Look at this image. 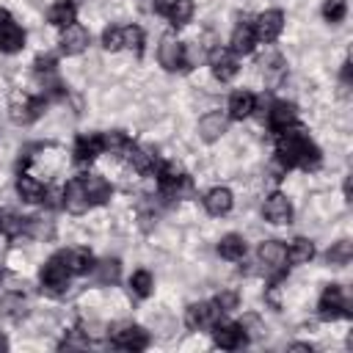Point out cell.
I'll use <instances>...</instances> for the list:
<instances>
[{
    "instance_id": "1",
    "label": "cell",
    "mask_w": 353,
    "mask_h": 353,
    "mask_svg": "<svg viewBox=\"0 0 353 353\" xmlns=\"http://www.w3.org/2000/svg\"><path fill=\"white\" fill-rule=\"evenodd\" d=\"M276 160L284 168H317L320 165V149L309 141V135L292 124L281 132H276Z\"/></svg>"
},
{
    "instance_id": "2",
    "label": "cell",
    "mask_w": 353,
    "mask_h": 353,
    "mask_svg": "<svg viewBox=\"0 0 353 353\" xmlns=\"http://www.w3.org/2000/svg\"><path fill=\"white\" fill-rule=\"evenodd\" d=\"M157 58H160V66H163L165 72H185V69H190V61H188L185 44H182L176 36H171V33L160 39Z\"/></svg>"
},
{
    "instance_id": "3",
    "label": "cell",
    "mask_w": 353,
    "mask_h": 353,
    "mask_svg": "<svg viewBox=\"0 0 353 353\" xmlns=\"http://www.w3.org/2000/svg\"><path fill=\"white\" fill-rule=\"evenodd\" d=\"M221 306L215 301H199V303H190L188 312H185V325L190 331H204V328H212L218 320H221Z\"/></svg>"
},
{
    "instance_id": "4",
    "label": "cell",
    "mask_w": 353,
    "mask_h": 353,
    "mask_svg": "<svg viewBox=\"0 0 353 353\" xmlns=\"http://www.w3.org/2000/svg\"><path fill=\"white\" fill-rule=\"evenodd\" d=\"M110 342L116 347H121V350H143L149 345V334L141 325L121 323V325H113L110 328Z\"/></svg>"
},
{
    "instance_id": "5",
    "label": "cell",
    "mask_w": 353,
    "mask_h": 353,
    "mask_svg": "<svg viewBox=\"0 0 353 353\" xmlns=\"http://www.w3.org/2000/svg\"><path fill=\"white\" fill-rule=\"evenodd\" d=\"M157 185H160V193H163V196L176 199L182 190L190 188V179L182 174L179 165H174V163H163V165L157 168Z\"/></svg>"
},
{
    "instance_id": "6",
    "label": "cell",
    "mask_w": 353,
    "mask_h": 353,
    "mask_svg": "<svg viewBox=\"0 0 353 353\" xmlns=\"http://www.w3.org/2000/svg\"><path fill=\"white\" fill-rule=\"evenodd\" d=\"M47 99L44 97H14L11 108H8V116L14 124H30L41 116Z\"/></svg>"
},
{
    "instance_id": "7",
    "label": "cell",
    "mask_w": 353,
    "mask_h": 353,
    "mask_svg": "<svg viewBox=\"0 0 353 353\" xmlns=\"http://www.w3.org/2000/svg\"><path fill=\"white\" fill-rule=\"evenodd\" d=\"M69 270H66V265H63V259L55 254L52 259H47V265L41 268V273H39V279H41V287L47 290V292H63L66 290V284H69Z\"/></svg>"
},
{
    "instance_id": "8",
    "label": "cell",
    "mask_w": 353,
    "mask_h": 353,
    "mask_svg": "<svg viewBox=\"0 0 353 353\" xmlns=\"http://www.w3.org/2000/svg\"><path fill=\"white\" fill-rule=\"evenodd\" d=\"M212 339H215V345L223 347V350H237V347H243V345L248 342L245 328H243L240 323H229V320H218V323L212 325Z\"/></svg>"
},
{
    "instance_id": "9",
    "label": "cell",
    "mask_w": 353,
    "mask_h": 353,
    "mask_svg": "<svg viewBox=\"0 0 353 353\" xmlns=\"http://www.w3.org/2000/svg\"><path fill=\"white\" fill-rule=\"evenodd\" d=\"M207 61H210L212 74H215L221 83H226V80H232V77L237 74V55H234L229 47H212V50L207 52Z\"/></svg>"
},
{
    "instance_id": "10",
    "label": "cell",
    "mask_w": 353,
    "mask_h": 353,
    "mask_svg": "<svg viewBox=\"0 0 353 353\" xmlns=\"http://www.w3.org/2000/svg\"><path fill=\"white\" fill-rule=\"evenodd\" d=\"M281 28H284V14H281L279 8H270V11L259 14V17H256V22H254L256 41H265V44L276 41V39H279V33H281Z\"/></svg>"
},
{
    "instance_id": "11",
    "label": "cell",
    "mask_w": 353,
    "mask_h": 353,
    "mask_svg": "<svg viewBox=\"0 0 353 353\" xmlns=\"http://www.w3.org/2000/svg\"><path fill=\"white\" fill-rule=\"evenodd\" d=\"M317 309H320V317H323V320H336V317H342V314H350V312L345 309V295H342V287H339V284H328V287L323 290Z\"/></svg>"
},
{
    "instance_id": "12",
    "label": "cell",
    "mask_w": 353,
    "mask_h": 353,
    "mask_svg": "<svg viewBox=\"0 0 353 353\" xmlns=\"http://www.w3.org/2000/svg\"><path fill=\"white\" fill-rule=\"evenodd\" d=\"M262 215H265L270 223H276V226L290 223V221H292V204H290V199H287L284 193H270V196L265 199V204H262Z\"/></svg>"
},
{
    "instance_id": "13",
    "label": "cell",
    "mask_w": 353,
    "mask_h": 353,
    "mask_svg": "<svg viewBox=\"0 0 353 353\" xmlns=\"http://www.w3.org/2000/svg\"><path fill=\"white\" fill-rule=\"evenodd\" d=\"M88 30L83 28V25H77V22H72V25H66L63 28V33H61V52L63 55H80L85 47H88Z\"/></svg>"
},
{
    "instance_id": "14",
    "label": "cell",
    "mask_w": 353,
    "mask_h": 353,
    "mask_svg": "<svg viewBox=\"0 0 353 353\" xmlns=\"http://www.w3.org/2000/svg\"><path fill=\"white\" fill-rule=\"evenodd\" d=\"M298 121V110H295V105L292 102H273L270 105V110H268V124H270V130L273 132H281V130H287V127H292Z\"/></svg>"
},
{
    "instance_id": "15",
    "label": "cell",
    "mask_w": 353,
    "mask_h": 353,
    "mask_svg": "<svg viewBox=\"0 0 353 353\" xmlns=\"http://www.w3.org/2000/svg\"><path fill=\"white\" fill-rule=\"evenodd\" d=\"M63 207H66V212H72V215H83V212L91 207V204H88V196H85V190H83L80 176H74V179L66 182V188H63Z\"/></svg>"
},
{
    "instance_id": "16",
    "label": "cell",
    "mask_w": 353,
    "mask_h": 353,
    "mask_svg": "<svg viewBox=\"0 0 353 353\" xmlns=\"http://www.w3.org/2000/svg\"><path fill=\"white\" fill-rule=\"evenodd\" d=\"M97 154H102V135L99 132H83L74 141V160L77 163H91L97 160Z\"/></svg>"
},
{
    "instance_id": "17",
    "label": "cell",
    "mask_w": 353,
    "mask_h": 353,
    "mask_svg": "<svg viewBox=\"0 0 353 353\" xmlns=\"http://www.w3.org/2000/svg\"><path fill=\"white\" fill-rule=\"evenodd\" d=\"M256 44V33H254V22H240L234 30H232V39H229V50L234 55H248Z\"/></svg>"
},
{
    "instance_id": "18",
    "label": "cell",
    "mask_w": 353,
    "mask_h": 353,
    "mask_svg": "<svg viewBox=\"0 0 353 353\" xmlns=\"http://www.w3.org/2000/svg\"><path fill=\"white\" fill-rule=\"evenodd\" d=\"M80 182H83V190H85L91 207L94 204H105L110 199V185H108L105 176H99V174H83Z\"/></svg>"
},
{
    "instance_id": "19",
    "label": "cell",
    "mask_w": 353,
    "mask_h": 353,
    "mask_svg": "<svg viewBox=\"0 0 353 353\" xmlns=\"http://www.w3.org/2000/svg\"><path fill=\"white\" fill-rule=\"evenodd\" d=\"M58 256L63 259V265H66V270H69L72 276L88 273V270L94 268V256H91L88 248H69V251H61Z\"/></svg>"
},
{
    "instance_id": "20",
    "label": "cell",
    "mask_w": 353,
    "mask_h": 353,
    "mask_svg": "<svg viewBox=\"0 0 353 353\" xmlns=\"http://www.w3.org/2000/svg\"><path fill=\"white\" fill-rule=\"evenodd\" d=\"M226 116L223 113H218V110H212V113H207V116H201L199 119V135L204 138V141H218L223 132H226Z\"/></svg>"
},
{
    "instance_id": "21",
    "label": "cell",
    "mask_w": 353,
    "mask_h": 353,
    "mask_svg": "<svg viewBox=\"0 0 353 353\" xmlns=\"http://www.w3.org/2000/svg\"><path fill=\"white\" fill-rule=\"evenodd\" d=\"M232 190L229 188H212L207 196H204V207H207V212L210 215H215V218H221V215H226L229 210H232Z\"/></svg>"
},
{
    "instance_id": "22",
    "label": "cell",
    "mask_w": 353,
    "mask_h": 353,
    "mask_svg": "<svg viewBox=\"0 0 353 353\" xmlns=\"http://www.w3.org/2000/svg\"><path fill=\"white\" fill-rule=\"evenodd\" d=\"M259 262H265L273 270L284 268V262H287V245L281 240H265L259 245Z\"/></svg>"
},
{
    "instance_id": "23",
    "label": "cell",
    "mask_w": 353,
    "mask_h": 353,
    "mask_svg": "<svg viewBox=\"0 0 353 353\" xmlns=\"http://www.w3.org/2000/svg\"><path fill=\"white\" fill-rule=\"evenodd\" d=\"M25 47V30L8 19L3 28H0V52H19Z\"/></svg>"
},
{
    "instance_id": "24",
    "label": "cell",
    "mask_w": 353,
    "mask_h": 353,
    "mask_svg": "<svg viewBox=\"0 0 353 353\" xmlns=\"http://www.w3.org/2000/svg\"><path fill=\"white\" fill-rule=\"evenodd\" d=\"M256 110V97L251 94V91H234L232 97H229V116L232 119H248L251 113Z\"/></svg>"
},
{
    "instance_id": "25",
    "label": "cell",
    "mask_w": 353,
    "mask_h": 353,
    "mask_svg": "<svg viewBox=\"0 0 353 353\" xmlns=\"http://www.w3.org/2000/svg\"><path fill=\"white\" fill-rule=\"evenodd\" d=\"M259 72L265 74V80L268 83H279L281 77H284V72H287V66H284V58L279 55V52H273V50H268L262 58H259Z\"/></svg>"
},
{
    "instance_id": "26",
    "label": "cell",
    "mask_w": 353,
    "mask_h": 353,
    "mask_svg": "<svg viewBox=\"0 0 353 353\" xmlns=\"http://www.w3.org/2000/svg\"><path fill=\"white\" fill-rule=\"evenodd\" d=\"M127 160L138 174H152L154 165H157V154L152 149H143V146H130L127 149Z\"/></svg>"
},
{
    "instance_id": "27",
    "label": "cell",
    "mask_w": 353,
    "mask_h": 353,
    "mask_svg": "<svg viewBox=\"0 0 353 353\" xmlns=\"http://www.w3.org/2000/svg\"><path fill=\"white\" fill-rule=\"evenodd\" d=\"M17 193H19L22 201L36 204V201H41V196H44V185H41L39 179H33L30 174H19V176H17Z\"/></svg>"
},
{
    "instance_id": "28",
    "label": "cell",
    "mask_w": 353,
    "mask_h": 353,
    "mask_svg": "<svg viewBox=\"0 0 353 353\" xmlns=\"http://www.w3.org/2000/svg\"><path fill=\"white\" fill-rule=\"evenodd\" d=\"M50 22L55 25V28H66V25H72L74 19H77V6H74V0H58L52 8H50Z\"/></svg>"
},
{
    "instance_id": "29",
    "label": "cell",
    "mask_w": 353,
    "mask_h": 353,
    "mask_svg": "<svg viewBox=\"0 0 353 353\" xmlns=\"http://www.w3.org/2000/svg\"><path fill=\"white\" fill-rule=\"evenodd\" d=\"M312 256H314V243L306 240V237H295L287 248V262L290 265H306Z\"/></svg>"
},
{
    "instance_id": "30",
    "label": "cell",
    "mask_w": 353,
    "mask_h": 353,
    "mask_svg": "<svg viewBox=\"0 0 353 353\" xmlns=\"http://www.w3.org/2000/svg\"><path fill=\"white\" fill-rule=\"evenodd\" d=\"M0 314L3 317H11V320H19V317L28 314V301L19 292H6L0 298Z\"/></svg>"
},
{
    "instance_id": "31",
    "label": "cell",
    "mask_w": 353,
    "mask_h": 353,
    "mask_svg": "<svg viewBox=\"0 0 353 353\" xmlns=\"http://www.w3.org/2000/svg\"><path fill=\"white\" fill-rule=\"evenodd\" d=\"M218 254L223 256V259H243L245 256V240L240 237V234H223L221 240H218Z\"/></svg>"
},
{
    "instance_id": "32",
    "label": "cell",
    "mask_w": 353,
    "mask_h": 353,
    "mask_svg": "<svg viewBox=\"0 0 353 353\" xmlns=\"http://www.w3.org/2000/svg\"><path fill=\"white\" fill-rule=\"evenodd\" d=\"M130 138L121 132V130H113V132H102V152H110V154H127L130 149Z\"/></svg>"
},
{
    "instance_id": "33",
    "label": "cell",
    "mask_w": 353,
    "mask_h": 353,
    "mask_svg": "<svg viewBox=\"0 0 353 353\" xmlns=\"http://www.w3.org/2000/svg\"><path fill=\"white\" fill-rule=\"evenodd\" d=\"M25 223H28V218H19V215H14V212H3V215H0V234H3V237L25 234Z\"/></svg>"
},
{
    "instance_id": "34",
    "label": "cell",
    "mask_w": 353,
    "mask_h": 353,
    "mask_svg": "<svg viewBox=\"0 0 353 353\" xmlns=\"http://www.w3.org/2000/svg\"><path fill=\"white\" fill-rule=\"evenodd\" d=\"M171 19V25H185L190 17H193V0H171V8L165 14Z\"/></svg>"
},
{
    "instance_id": "35",
    "label": "cell",
    "mask_w": 353,
    "mask_h": 353,
    "mask_svg": "<svg viewBox=\"0 0 353 353\" xmlns=\"http://www.w3.org/2000/svg\"><path fill=\"white\" fill-rule=\"evenodd\" d=\"M121 41H124V47L132 50L135 55L143 52V30H141L138 25H127V28H121Z\"/></svg>"
},
{
    "instance_id": "36",
    "label": "cell",
    "mask_w": 353,
    "mask_h": 353,
    "mask_svg": "<svg viewBox=\"0 0 353 353\" xmlns=\"http://www.w3.org/2000/svg\"><path fill=\"white\" fill-rule=\"evenodd\" d=\"M328 262L331 265H347L350 262V256H353V243L350 240H339L336 245H331L328 248Z\"/></svg>"
},
{
    "instance_id": "37",
    "label": "cell",
    "mask_w": 353,
    "mask_h": 353,
    "mask_svg": "<svg viewBox=\"0 0 353 353\" xmlns=\"http://www.w3.org/2000/svg\"><path fill=\"white\" fill-rule=\"evenodd\" d=\"M130 290H132V295L146 298L152 292V273L149 270H135L132 279H130Z\"/></svg>"
},
{
    "instance_id": "38",
    "label": "cell",
    "mask_w": 353,
    "mask_h": 353,
    "mask_svg": "<svg viewBox=\"0 0 353 353\" xmlns=\"http://www.w3.org/2000/svg\"><path fill=\"white\" fill-rule=\"evenodd\" d=\"M94 270H97V279L102 281V284H108V281H116L119 279V259H102L99 265H94Z\"/></svg>"
},
{
    "instance_id": "39",
    "label": "cell",
    "mask_w": 353,
    "mask_h": 353,
    "mask_svg": "<svg viewBox=\"0 0 353 353\" xmlns=\"http://www.w3.org/2000/svg\"><path fill=\"white\" fill-rule=\"evenodd\" d=\"M347 14V3L345 0H325L323 3V17L325 22H342Z\"/></svg>"
},
{
    "instance_id": "40",
    "label": "cell",
    "mask_w": 353,
    "mask_h": 353,
    "mask_svg": "<svg viewBox=\"0 0 353 353\" xmlns=\"http://www.w3.org/2000/svg\"><path fill=\"white\" fill-rule=\"evenodd\" d=\"M102 47H105L108 52L121 50V47H124V41H121V28H116V25L105 28V30H102Z\"/></svg>"
},
{
    "instance_id": "41",
    "label": "cell",
    "mask_w": 353,
    "mask_h": 353,
    "mask_svg": "<svg viewBox=\"0 0 353 353\" xmlns=\"http://www.w3.org/2000/svg\"><path fill=\"white\" fill-rule=\"evenodd\" d=\"M41 201H44L47 207H63V190H58V188H44Z\"/></svg>"
},
{
    "instance_id": "42",
    "label": "cell",
    "mask_w": 353,
    "mask_h": 353,
    "mask_svg": "<svg viewBox=\"0 0 353 353\" xmlns=\"http://www.w3.org/2000/svg\"><path fill=\"white\" fill-rule=\"evenodd\" d=\"M215 303L221 306V312H232V309H237V295L234 292H221L215 298Z\"/></svg>"
},
{
    "instance_id": "43",
    "label": "cell",
    "mask_w": 353,
    "mask_h": 353,
    "mask_svg": "<svg viewBox=\"0 0 353 353\" xmlns=\"http://www.w3.org/2000/svg\"><path fill=\"white\" fill-rule=\"evenodd\" d=\"M52 66H55V58L52 55H39L36 58V72L41 74V72H52Z\"/></svg>"
},
{
    "instance_id": "44",
    "label": "cell",
    "mask_w": 353,
    "mask_h": 353,
    "mask_svg": "<svg viewBox=\"0 0 353 353\" xmlns=\"http://www.w3.org/2000/svg\"><path fill=\"white\" fill-rule=\"evenodd\" d=\"M152 8L157 11V14H168V8H171V0H152Z\"/></svg>"
},
{
    "instance_id": "45",
    "label": "cell",
    "mask_w": 353,
    "mask_h": 353,
    "mask_svg": "<svg viewBox=\"0 0 353 353\" xmlns=\"http://www.w3.org/2000/svg\"><path fill=\"white\" fill-rule=\"evenodd\" d=\"M290 350H295V353H312V345H306V342H295V345H290Z\"/></svg>"
},
{
    "instance_id": "46",
    "label": "cell",
    "mask_w": 353,
    "mask_h": 353,
    "mask_svg": "<svg viewBox=\"0 0 353 353\" xmlns=\"http://www.w3.org/2000/svg\"><path fill=\"white\" fill-rule=\"evenodd\" d=\"M350 72H353V66H350V61H345L342 63V83H350Z\"/></svg>"
},
{
    "instance_id": "47",
    "label": "cell",
    "mask_w": 353,
    "mask_h": 353,
    "mask_svg": "<svg viewBox=\"0 0 353 353\" xmlns=\"http://www.w3.org/2000/svg\"><path fill=\"white\" fill-rule=\"evenodd\" d=\"M8 19H11V14H8V11H6V8H0V28H3V25H6V22H8Z\"/></svg>"
},
{
    "instance_id": "48",
    "label": "cell",
    "mask_w": 353,
    "mask_h": 353,
    "mask_svg": "<svg viewBox=\"0 0 353 353\" xmlns=\"http://www.w3.org/2000/svg\"><path fill=\"white\" fill-rule=\"evenodd\" d=\"M345 199L350 201V179H345Z\"/></svg>"
},
{
    "instance_id": "49",
    "label": "cell",
    "mask_w": 353,
    "mask_h": 353,
    "mask_svg": "<svg viewBox=\"0 0 353 353\" xmlns=\"http://www.w3.org/2000/svg\"><path fill=\"white\" fill-rule=\"evenodd\" d=\"M6 347H8V339H6L3 334H0V350H6Z\"/></svg>"
},
{
    "instance_id": "50",
    "label": "cell",
    "mask_w": 353,
    "mask_h": 353,
    "mask_svg": "<svg viewBox=\"0 0 353 353\" xmlns=\"http://www.w3.org/2000/svg\"><path fill=\"white\" fill-rule=\"evenodd\" d=\"M0 281H3V270H0Z\"/></svg>"
},
{
    "instance_id": "51",
    "label": "cell",
    "mask_w": 353,
    "mask_h": 353,
    "mask_svg": "<svg viewBox=\"0 0 353 353\" xmlns=\"http://www.w3.org/2000/svg\"><path fill=\"white\" fill-rule=\"evenodd\" d=\"M0 215H3V212H0Z\"/></svg>"
}]
</instances>
